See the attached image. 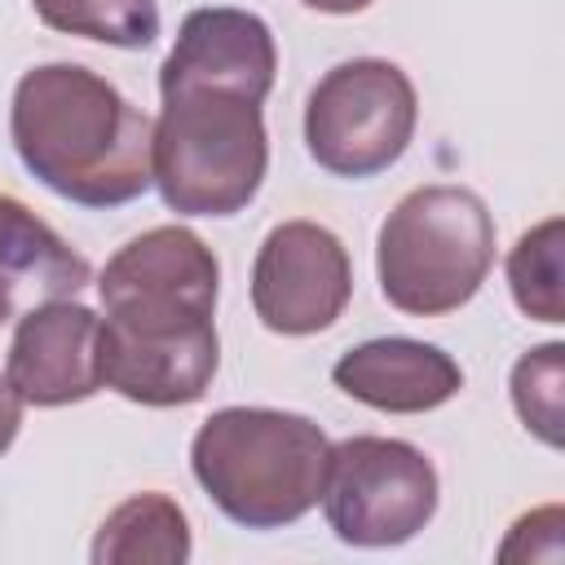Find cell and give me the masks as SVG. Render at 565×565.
Returning <instances> with one entry per match:
<instances>
[{
  "instance_id": "cell-1",
  "label": "cell",
  "mask_w": 565,
  "mask_h": 565,
  "mask_svg": "<svg viewBox=\"0 0 565 565\" xmlns=\"http://www.w3.org/2000/svg\"><path fill=\"white\" fill-rule=\"evenodd\" d=\"M9 137L26 172L79 207H124L154 185V124L88 66L26 71L13 88Z\"/></svg>"
},
{
  "instance_id": "cell-2",
  "label": "cell",
  "mask_w": 565,
  "mask_h": 565,
  "mask_svg": "<svg viewBox=\"0 0 565 565\" xmlns=\"http://www.w3.org/2000/svg\"><path fill=\"white\" fill-rule=\"evenodd\" d=\"M331 441L296 411L225 406L212 411L194 441L190 468L203 494L247 530H278L300 521L327 481Z\"/></svg>"
},
{
  "instance_id": "cell-3",
  "label": "cell",
  "mask_w": 565,
  "mask_h": 565,
  "mask_svg": "<svg viewBox=\"0 0 565 565\" xmlns=\"http://www.w3.org/2000/svg\"><path fill=\"white\" fill-rule=\"evenodd\" d=\"M163 110L150 137V172L181 216L243 212L269 168L260 102L230 88H159Z\"/></svg>"
},
{
  "instance_id": "cell-4",
  "label": "cell",
  "mask_w": 565,
  "mask_h": 565,
  "mask_svg": "<svg viewBox=\"0 0 565 565\" xmlns=\"http://www.w3.org/2000/svg\"><path fill=\"white\" fill-rule=\"evenodd\" d=\"M494 265V221L468 185H419L380 225L375 274L393 309L437 318L468 305Z\"/></svg>"
},
{
  "instance_id": "cell-5",
  "label": "cell",
  "mask_w": 565,
  "mask_h": 565,
  "mask_svg": "<svg viewBox=\"0 0 565 565\" xmlns=\"http://www.w3.org/2000/svg\"><path fill=\"white\" fill-rule=\"evenodd\" d=\"M419 102L402 66L353 57L331 66L305 106V146L331 177H375L393 168L415 137Z\"/></svg>"
},
{
  "instance_id": "cell-6",
  "label": "cell",
  "mask_w": 565,
  "mask_h": 565,
  "mask_svg": "<svg viewBox=\"0 0 565 565\" xmlns=\"http://www.w3.org/2000/svg\"><path fill=\"white\" fill-rule=\"evenodd\" d=\"M322 512L340 543L397 547L415 539L437 512L433 459L397 437H344L331 446Z\"/></svg>"
},
{
  "instance_id": "cell-7",
  "label": "cell",
  "mask_w": 565,
  "mask_h": 565,
  "mask_svg": "<svg viewBox=\"0 0 565 565\" xmlns=\"http://www.w3.org/2000/svg\"><path fill=\"white\" fill-rule=\"evenodd\" d=\"M216 291L221 265L212 247L185 225H154L137 234L106 260L97 278L106 322L154 335L216 327Z\"/></svg>"
},
{
  "instance_id": "cell-8",
  "label": "cell",
  "mask_w": 565,
  "mask_h": 565,
  "mask_svg": "<svg viewBox=\"0 0 565 565\" xmlns=\"http://www.w3.org/2000/svg\"><path fill=\"white\" fill-rule=\"evenodd\" d=\"M353 296L344 243L318 221H282L265 234L252 265V309L278 335L327 331Z\"/></svg>"
},
{
  "instance_id": "cell-9",
  "label": "cell",
  "mask_w": 565,
  "mask_h": 565,
  "mask_svg": "<svg viewBox=\"0 0 565 565\" xmlns=\"http://www.w3.org/2000/svg\"><path fill=\"white\" fill-rule=\"evenodd\" d=\"M102 318L75 300H53L18 318L4 380L22 406H71L102 388Z\"/></svg>"
},
{
  "instance_id": "cell-10",
  "label": "cell",
  "mask_w": 565,
  "mask_h": 565,
  "mask_svg": "<svg viewBox=\"0 0 565 565\" xmlns=\"http://www.w3.org/2000/svg\"><path fill=\"white\" fill-rule=\"evenodd\" d=\"M278 49L269 26L247 9H194L185 13L172 53L159 66V88H230L265 102L274 88Z\"/></svg>"
},
{
  "instance_id": "cell-11",
  "label": "cell",
  "mask_w": 565,
  "mask_h": 565,
  "mask_svg": "<svg viewBox=\"0 0 565 565\" xmlns=\"http://www.w3.org/2000/svg\"><path fill=\"white\" fill-rule=\"evenodd\" d=\"M97 362H102V384L128 402L190 406L207 393L221 366V340H216V327L146 335V331H124L102 322Z\"/></svg>"
},
{
  "instance_id": "cell-12",
  "label": "cell",
  "mask_w": 565,
  "mask_h": 565,
  "mask_svg": "<svg viewBox=\"0 0 565 565\" xmlns=\"http://www.w3.org/2000/svg\"><path fill=\"white\" fill-rule=\"evenodd\" d=\"M331 380L353 402L388 411V415L437 411L463 388V371L446 349L406 340V335L366 340L340 353V362L331 366Z\"/></svg>"
},
{
  "instance_id": "cell-13",
  "label": "cell",
  "mask_w": 565,
  "mask_h": 565,
  "mask_svg": "<svg viewBox=\"0 0 565 565\" xmlns=\"http://www.w3.org/2000/svg\"><path fill=\"white\" fill-rule=\"evenodd\" d=\"M93 278V265L22 199L0 194V322L26 309L71 300Z\"/></svg>"
},
{
  "instance_id": "cell-14",
  "label": "cell",
  "mask_w": 565,
  "mask_h": 565,
  "mask_svg": "<svg viewBox=\"0 0 565 565\" xmlns=\"http://www.w3.org/2000/svg\"><path fill=\"white\" fill-rule=\"evenodd\" d=\"M190 561V521L168 494L124 499L93 539V565H181Z\"/></svg>"
},
{
  "instance_id": "cell-15",
  "label": "cell",
  "mask_w": 565,
  "mask_h": 565,
  "mask_svg": "<svg viewBox=\"0 0 565 565\" xmlns=\"http://www.w3.org/2000/svg\"><path fill=\"white\" fill-rule=\"evenodd\" d=\"M40 22L115 49H146L159 35L154 0H31Z\"/></svg>"
},
{
  "instance_id": "cell-16",
  "label": "cell",
  "mask_w": 565,
  "mask_h": 565,
  "mask_svg": "<svg viewBox=\"0 0 565 565\" xmlns=\"http://www.w3.org/2000/svg\"><path fill=\"white\" fill-rule=\"evenodd\" d=\"M561 234L565 225L552 216L516 238L508 256V287L525 318L565 322V287H561Z\"/></svg>"
},
{
  "instance_id": "cell-17",
  "label": "cell",
  "mask_w": 565,
  "mask_h": 565,
  "mask_svg": "<svg viewBox=\"0 0 565 565\" xmlns=\"http://www.w3.org/2000/svg\"><path fill=\"white\" fill-rule=\"evenodd\" d=\"M561 362H565V344L552 340L530 349L512 366V406L521 424L547 446H561Z\"/></svg>"
},
{
  "instance_id": "cell-18",
  "label": "cell",
  "mask_w": 565,
  "mask_h": 565,
  "mask_svg": "<svg viewBox=\"0 0 565 565\" xmlns=\"http://www.w3.org/2000/svg\"><path fill=\"white\" fill-rule=\"evenodd\" d=\"M18 428H22V397H18L13 384L0 375V455L13 446Z\"/></svg>"
},
{
  "instance_id": "cell-19",
  "label": "cell",
  "mask_w": 565,
  "mask_h": 565,
  "mask_svg": "<svg viewBox=\"0 0 565 565\" xmlns=\"http://www.w3.org/2000/svg\"><path fill=\"white\" fill-rule=\"evenodd\" d=\"M300 4H309L318 13H362L371 0H300Z\"/></svg>"
}]
</instances>
